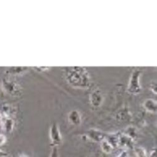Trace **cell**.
I'll return each instance as SVG.
<instances>
[{"mask_svg":"<svg viewBox=\"0 0 157 157\" xmlns=\"http://www.w3.org/2000/svg\"><path fill=\"white\" fill-rule=\"evenodd\" d=\"M144 108L150 113H156V101L152 99H147L144 102Z\"/></svg>","mask_w":157,"mask_h":157,"instance_id":"obj_10","label":"cell"},{"mask_svg":"<svg viewBox=\"0 0 157 157\" xmlns=\"http://www.w3.org/2000/svg\"><path fill=\"white\" fill-rule=\"evenodd\" d=\"M49 157H60L58 147H52Z\"/></svg>","mask_w":157,"mask_h":157,"instance_id":"obj_14","label":"cell"},{"mask_svg":"<svg viewBox=\"0 0 157 157\" xmlns=\"http://www.w3.org/2000/svg\"><path fill=\"white\" fill-rule=\"evenodd\" d=\"M151 90L153 91V92L155 93V94H156V84L155 83L153 85H151Z\"/></svg>","mask_w":157,"mask_h":157,"instance_id":"obj_19","label":"cell"},{"mask_svg":"<svg viewBox=\"0 0 157 157\" xmlns=\"http://www.w3.org/2000/svg\"><path fill=\"white\" fill-rule=\"evenodd\" d=\"M101 147L102 151L106 154L111 153L114 150V147L106 138L101 142Z\"/></svg>","mask_w":157,"mask_h":157,"instance_id":"obj_11","label":"cell"},{"mask_svg":"<svg viewBox=\"0 0 157 157\" xmlns=\"http://www.w3.org/2000/svg\"><path fill=\"white\" fill-rule=\"evenodd\" d=\"M103 101V98L101 91L99 90H95L90 95V102L92 106L95 108L99 107Z\"/></svg>","mask_w":157,"mask_h":157,"instance_id":"obj_7","label":"cell"},{"mask_svg":"<svg viewBox=\"0 0 157 157\" xmlns=\"http://www.w3.org/2000/svg\"><path fill=\"white\" fill-rule=\"evenodd\" d=\"M148 157H156V150L155 148H154L150 151Z\"/></svg>","mask_w":157,"mask_h":157,"instance_id":"obj_18","label":"cell"},{"mask_svg":"<svg viewBox=\"0 0 157 157\" xmlns=\"http://www.w3.org/2000/svg\"><path fill=\"white\" fill-rule=\"evenodd\" d=\"M133 144V139L130 138L126 134L119 136L118 147H121L122 148L125 150L131 149L134 148Z\"/></svg>","mask_w":157,"mask_h":157,"instance_id":"obj_5","label":"cell"},{"mask_svg":"<svg viewBox=\"0 0 157 157\" xmlns=\"http://www.w3.org/2000/svg\"><path fill=\"white\" fill-rule=\"evenodd\" d=\"M69 121L75 126L80 124L81 123V116L80 113L76 110L72 111L68 115Z\"/></svg>","mask_w":157,"mask_h":157,"instance_id":"obj_8","label":"cell"},{"mask_svg":"<svg viewBox=\"0 0 157 157\" xmlns=\"http://www.w3.org/2000/svg\"><path fill=\"white\" fill-rule=\"evenodd\" d=\"M27 69V68H24V67H12L10 68L6 71V73L9 74H19L21 72H23L25 70Z\"/></svg>","mask_w":157,"mask_h":157,"instance_id":"obj_13","label":"cell"},{"mask_svg":"<svg viewBox=\"0 0 157 157\" xmlns=\"http://www.w3.org/2000/svg\"><path fill=\"white\" fill-rule=\"evenodd\" d=\"M9 153L2 149H0V157H8Z\"/></svg>","mask_w":157,"mask_h":157,"instance_id":"obj_17","label":"cell"},{"mask_svg":"<svg viewBox=\"0 0 157 157\" xmlns=\"http://www.w3.org/2000/svg\"><path fill=\"white\" fill-rule=\"evenodd\" d=\"M135 151L137 157H148L146 150L143 147H135Z\"/></svg>","mask_w":157,"mask_h":157,"instance_id":"obj_12","label":"cell"},{"mask_svg":"<svg viewBox=\"0 0 157 157\" xmlns=\"http://www.w3.org/2000/svg\"><path fill=\"white\" fill-rule=\"evenodd\" d=\"M6 136L4 134H0V147L4 145L6 143Z\"/></svg>","mask_w":157,"mask_h":157,"instance_id":"obj_16","label":"cell"},{"mask_svg":"<svg viewBox=\"0 0 157 157\" xmlns=\"http://www.w3.org/2000/svg\"><path fill=\"white\" fill-rule=\"evenodd\" d=\"M66 78L69 83L75 87L87 88L89 85V78L85 69L71 67L67 69Z\"/></svg>","mask_w":157,"mask_h":157,"instance_id":"obj_1","label":"cell"},{"mask_svg":"<svg viewBox=\"0 0 157 157\" xmlns=\"http://www.w3.org/2000/svg\"><path fill=\"white\" fill-rule=\"evenodd\" d=\"M17 157H31V156H30L27 154H21V155H19Z\"/></svg>","mask_w":157,"mask_h":157,"instance_id":"obj_20","label":"cell"},{"mask_svg":"<svg viewBox=\"0 0 157 157\" xmlns=\"http://www.w3.org/2000/svg\"><path fill=\"white\" fill-rule=\"evenodd\" d=\"M14 121L10 117L2 116L0 126L6 133H11L14 128Z\"/></svg>","mask_w":157,"mask_h":157,"instance_id":"obj_6","label":"cell"},{"mask_svg":"<svg viewBox=\"0 0 157 157\" xmlns=\"http://www.w3.org/2000/svg\"><path fill=\"white\" fill-rule=\"evenodd\" d=\"M49 136L52 147H58L62 143V138L57 123L52 124L49 130Z\"/></svg>","mask_w":157,"mask_h":157,"instance_id":"obj_4","label":"cell"},{"mask_svg":"<svg viewBox=\"0 0 157 157\" xmlns=\"http://www.w3.org/2000/svg\"><path fill=\"white\" fill-rule=\"evenodd\" d=\"M2 115L1 114V113H0V123H1V121H2Z\"/></svg>","mask_w":157,"mask_h":157,"instance_id":"obj_21","label":"cell"},{"mask_svg":"<svg viewBox=\"0 0 157 157\" xmlns=\"http://www.w3.org/2000/svg\"><path fill=\"white\" fill-rule=\"evenodd\" d=\"M140 74L141 71L138 69H135V71H133L128 87V92L129 93L136 95L141 92V87L139 82Z\"/></svg>","mask_w":157,"mask_h":157,"instance_id":"obj_3","label":"cell"},{"mask_svg":"<svg viewBox=\"0 0 157 157\" xmlns=\"http://www.w3.org/2000/svg\"><path fill=\"white\" fill-rule=\"evenodd\" d=\"M114 157H129V155L128 152L127 151V150L123 149L121 152H120L119 154H117Z\"/></svg>","mask_w":157,"mask_h":157,"instance_id":"obj_15","label":"cell"},{"mask_svg":"<svg viewBox=\"0 0 157 157\" xmlns=\"http://www.w3.org/2000/svg\"><path fill=\"white\" fill-rule=\"evenodd\" d=\"M88 136L90 139L93 140V141L100 143L106 138V136L104 135V134L102 132L96 129L90 130L88 132Z\"/></svg>","mask_w":157,"mask_h":157,"instance_id":"obj_9","label":"cell"},{"mask_svg":"<svg viewBox=\"0 0 157 157\" xmlns=\"http://www.w3.org/2000/svg\"><path fill=\"white\" fill-rule=\"evenodd\" d=\"M2 89L5 93L13 97L19 96L21 94V87L15 81L5 78L2 82Z\"/></svg>","mask_w":157,"mask_h":157,"instance_id":"obj_2","label":"cell"}]
</instances>
